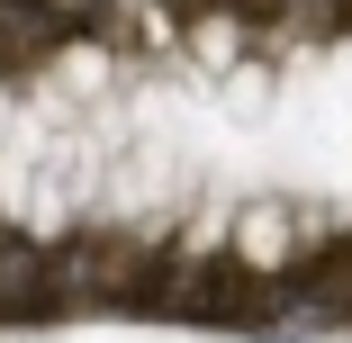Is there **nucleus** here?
I'll return each mask as SVG.
<instances>
[{
  "instance_id": "nucleus-1",
  "label": "nucleus",
  "mask_w": 352,
  "mask_h": 343,
  "mask_svg": "<svg viewBox=\"0 0 352 343\" xmlns=\"http://www.w3.org/2000/svg\"><path fill=\"white\" fill-rule=\"evenodd\" d=\"M54 262L19 235H0V316H54Z\"/></svg>"
},
{
  "instance_id": "nucleus-2",
  "label": "nucleus",
  "mask_w": 352,
  "mask_h": 343,
  "mask_svg": "<svg viewBox=\"0 0 352 343\" xmlns=\"http://www.w3.org/2000/svg\"><path fill=\"white\" fill-rule=\"evenodd\" d=\"M73 36V19L54 0H0V54H54Z\"/></svg>"
},
{
  "instance_id": "nucleus-3",
  "label": "nucleus",
  "mask_w": 352,
  "mask_h": 343,
  "mask_svg": "<svg viewBox=\"0 0 352 343\" xmlns=\"http://www.w3.org/2000/svg\"><path fill=\"white\" fill-rule=\"evenodd\" d=\"M244 10H280V0H244Z\"/></svg>"
}]
</instances>
